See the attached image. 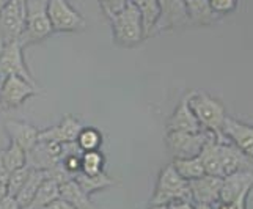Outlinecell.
I'll use <instances>...</instances> for the list:
<instances>
[{
    "mask_svg": "<svg viewBox=\"0 0 253 209\" xmlns=\"http://www.w3.org/2000/svg\"><path fill=\"white\" fill-rule=\"evenodd\" d=\"M60 197V184L52 178H47L41 182V186L38 187L37 194L32 198V202L25 209H41L42 206L49 205L50 202H54Z\"/></svg>",
    "mask_w": 253,
    "mask_h": 209,
    "instance_id": "22",
    "label": "cell"
},
{
    "mask_svg": "<svg viewBox=\"0 0 253 209\" xmlns=\"http://www.w3.org/2000/svg\"><path fill=\"white\" fill-rule=\"evenodd\" d=\"M46 179V171L42 170H30V175L25 181V184L22 186V189L19 190V194L16 195L17 203L21 205L22 209H25L29 206V203L32 202V198L37 194L38 187L41 186V182Z\"/></svg>",
    "mask_w": 253,
    "mask_h": 209,
    "instance_id": "23",
    "label": "cell"
},
{
    "mask_svg": "<svg viewBox=\"0 0 253 209\" xmlns=\"http://www.w3.org/2000/svg\"><path fill=\"white\" fill-rule=\"evenodd\" d=\"M167 130H182V132H200V130H205L189 106L187 94L181 99L178 107L174 109L171 117L169 118Z\"/></svg>",
    "mask_w": 253,
    "mask_h": 209,
    "instance_id": "17",
    "label": "cell"
},
{
    "mask_svg": "<svg viewBox=\"0 0 253 209\" xmlns=\"http://www.w3.org/2000/svg\"><path fill=\"white\" fill-rule=\"evenodd\" d=\"M222 134L228 142L253 159V126L242 123L231 117L225 118Z\"/></svg>",
    "mask_w": 253,
    "mask_h": 209,
    "instance_id": "13",
    "label": "cell"
},
{
    "mask_svg": "<svg viewBox=\"0 0 253 209\" xmlns=\"http://www.w3.org/2000/svg\"><path fill=\"white\" fill-rule=\"evenodd\" d=\"M192 202L203 205H217L220 203V189L222 178L214 175H203L197 179L189 181Z\"/></svg>",
    "mask_w": 253,
    "mask_h": 209,
    "instance_id": "12",
    "label": "cell"
},
{
    "mask_svg": "<svg viewBox=\"0 0 253 209\" xmlns=\"http://www.w3.org/2000/svg\"><path fill=\"white\" fill-rule=\"evenodd\" d=\"M60 198H63L65 202L73 205L76 209H98L91 203L90 195L84 192L74 178L60 184Z\"/></svg>",
    "mask_w": 253,
    "mask_h": 209,
    "instance_id": "19",
    "label": "cell"
},
{
    "mask_svg": "<svg viewBox=\"0 0 253 209\" xmlns=\"http://www.w3.org/2000/svg\"><path fill=\"white\" fill-rule=\"evenodd\" d=\"M62 159V143L38 140L32 150L27 153V165L33 170L47 171Z\"/></svg>",
    "mask_w": 253,
    "mask_h": 209,
    "instance_id": "11",
    "label": "cell"
},
{
    "mask_svg": "<svg viewBox=\"0 0 253 209\" xmlns=\"http://www.w3.org/2000/svg\"><path fill=\"white\" fill-rule=\"evenodd\" d=\"M8 170L5 168L3 165V158H2V150H0V182H3V184H6V179H8Z\"/></svg>",
    "mask_w": 253,
    "mask_h": 209,
    "instance_id": "34",
    "label": "cell"
},
{
    "mask_svg": "<svg viewBox=\"0 0 253 209\" xmlns=\"http://www.w3.org/2000/svg\"><path fill=\"white\" fill-rule=\"evenodd\" d=\"M0 209H22V208L19 203H17L16 197L5 195L2 200H0Z\"/></svg>",
    "mask_w": 253,
    "mask_h": 209,
    "instance_id": "31",
    "label": "cell"
},
{
    "mask_svg": "<svg viewBox=\"0 0 253 209\" xmlns=\"http://www.w3.org/2000/svg\"><path fill=\"white\" fill-rule=\"evenodd\" d=\"M132 3L138 13H140L142 22H143V32H145V40L153 37L154 25L158 22L159 17V2L158 0H129Z\"/></svg>",
    "mask_w": 253,
    "mask_h": 209,
    "instance_id": "20",
    "label": "cell"
},
{
    "mask_svg": "<svg viewBox=\"0 0 253 209\" xmlns=\"http://www.w3.org/2000/svg\"><path fill=\"white\" fill-rule=\"evenodd\" d=\"M8 76H19L22 79L35 84L32 73L24 60V47L19 41L8 42L0 47V81Z\"/></svg>",
    "mask_w": 253,
    "mask_h": 209,
    "instance_id": "9",
    "label": "cell"
},
{
    "mask_svg": "<svg viewBox=\"0 0 253 209\" xmlns=\"http://www.w3.org/2000/svg\"><path fill=\"white\" fill-rule=\"evenodd\" d=\"M170 209H195V203L194 202H174L171 205H169Z\"/></svg>",
    "mask_w": 253,
    "mask_h": 209,
    "instance_id": "33",
    "label": "cell"
},
{
    "mask_svg": "<svg viewBox=\"0 0 253 209\" xmlns=\"http://www.w3.org/2000/svg\"><path fill=\"white\" fill-rule=\"evenodd\" d=\"M98 2H99L102 13L110 19L113 14H115L117 11H120L121 8L125 6L126 0H98Z\"/></svg>",
    "mask_w": 253,
    "mask_h": 209,
    "instance_id": "30",
    "label": "cell"
},
{
    "mask_svg": "<svg viewBox=\"0 0 253 209\" xmlns=\"http://www.w3.org/2000/svg\"><path fill=\"white\" fill-rule=\"evenodd\" d=\"M106 158L99 150L94 151H84L81 156V171L85 175H98L104 171Z\"/></svg>",
    "mask_w": 253,
    "mask_h": 209,
    "instance_id": "26",
    "label": "cell"
},
{
    "mask_svg": "<svg viewBox=\"0 0 253 209\" xmlns=\"http://www.w3.org/2000/svg\"><path fill=\"white\" fill-rule=\"evenodd\" d=\"M77 145L82 151H94L99 150L102 145V134L96 127H82L77 135Z\"/></svg>",
    "mask_w": 253,
    "mask_h": 209,
    "instance_id": "27",
    "label": "cell"
},
{
    "mask_svg": "<svg viewBox=\"0 0 253 209\" xmlns=\"http://www.w3.org/2000/svg\"><path fill=\"white\" fill-rule=\"evenodd\" d=\"M5 195H8V192H6V184L0 182V200H2Z\"/></svg>",
    "mask_w": 253,
    "mask_h": 209,
    "instance_id": "36",
    "label": "cell"
},
{
    "mask_svg": "<svg viewBox=\"0 0 253 209\" xmlns=\"http://www.w3.org/2000/svg\"><path fill=\"white\" fill-rule=\"evenodd\" d=\"M8 2H10V0H0V11H2V8H3Z\"/></svg>",
    "mask_w": 253,
    "mask_h": 209,
    "instance_id": "38",
    "label": "cell"
},
{
    "mask_svg": "<svg viewBox=\"0 0 253 209\" xmlns=\"http://www.w3.org/2000/svg\"><path fill=\"white\" fill-rule=\"evenodd\" d=\"M112 37L120 47H135L145 41L143 22L137 8L126 0L125 6L110 17Z\"/></svg>",
    "mask_w": 253,
    "mask_h": 209,
    "instance_id": "1",
    "label": "cell"
},
{
    "mask_svg": "<svg viewBox=\"0 0 253 209\" xmlns=\"http://www.w3.org/2000/svg\"><path fill=\"white\" fill-rule=\"evenodd\" d=\"M54 33L47 16V0H25V27L19 40L21 46H29L44 41Z\"/></svg>",
    "mask_w": 253,
    "mask_h": 209,
    "instance_id": "4",
    "label": "cell"
},
{
    "mask_svg": "<svg viewBox=\"0 0 253 209\" xmlns=\"http://www.w3.org/2000/svg\"><path fill=\"white\" fill-rule=\"evenodd\" d=\"M47 16L52 30L58 33H73L86 29L85 17L68 0H47Z\"/></svg>",
    "mask_w": 253,
    "mask_h": 209,
    "instance_id": "5",
    "label": "cell"
},
{
    "mask_svg": "<svg viewBox=\"0 0 253 209\" xmlns=\"http://www.w3.org/2000/svg\"><path fill=\"white\" fill-rule=\"evenodd\" d=\"M189 24L198 25V27H209L219 19V14H215L209 5V0H186Z\"/></svg>",
    "mask_w": 253,
    "mask_h": 209,
    "instance_id": "18",
    "label": "cell"
},
{
    "mask_svg": "<svg viewBox=\"0 0 253 209\" xmlns=\"http://www.w3.org/2000/svg\"><path fill=\"white\" fill-rule=\"evenodd\" d=\"M74 179L86 195H93L96 192H99V190H104L115 184V181H113L106 171L98 173V175H85V173L79 171V173H76Z\"/></svg>",
    "mask_w": 253,
    "mask_h": 209,
    "instance_id": "21",
    "label": "cell"
},
{
    "mask_svg": "<svg viewBox=\"0 0 253 209\" xmlns=\"http://www.w3.org/2000/svg\"><path fill=\"white\" fill-rule=\"evenodd\" d=\"M2 158H3V165L8 170V173L27 165V153L14 142H10V145H8L5 150H2Z\"/></svg>",
    "mask_w": 253,
    "mask_h": 209,
    "instance_id": "25",
    "label": "cell"
},
{
    "mask_svg": "<svg viewBox=\"0 0 253 209\" xmlns=\"http://www.w3.org/2000/svg\"><path fill=\"white\" fill-rule=\"evenodd\" d=\"M37 93V84H32L19 76H8L0 81V107L3 110L17 109Z\"/></svg>",
    "mask_w": 253,
    "mask_h": 209,
    "instance_id": "8",
    "label": "cell"
},
{
    "mask_svg": "<svg viewBox=\"0 0 253 209\" xmlns=\"http://www.w3.org/2000/svg\"><path fill=\"white\" fill-rule=\"evenodd\" d=\"M150 209H170L167 205H153V206H150Z\"/></svg>",
    "mask_w": 253,
    "mask_h": 209,
    "instance_id": "37",
    "label": "cell"
},
{
    "mask_svg": "<svg viewBox=\"0 0 253 209\" xmlns=\"http://www.w3.org/2000/svg\"><path fill=\"white\" fill-rule=\"evenodd\" d=\"M189 106L197 117L198 123L208 132H211L217 138H225L222 134L223 123L226 115L225 106L212 96H209L208 93L203 91H190L189 94Z\"/></svg>",
    "mask_w": 253,
    "mask_h": 209,
    "instance_id": "2",
    "label": "cell"
},
{
    "mask_svg": "<svg viewBox=\"0 0 253 209\" xmlns=\"http://www.w3.org/2000/svg\"><path fill=\"white\" fill-rule=\"evenodd\" d=\"M30 170L32 168L29 167V165H25V167H22V168L10 171V175H8V179H6L8 195L16 197L17 194H19V190L22 189V186L25 184V181H27V178L30 175Z\"/></svg>",
    "mask_w": 253,
    "mask_h": 209,
    "instance_id": "28",
    "label": "cell"
},
{
    "mask_svg": "<svg viewBox=\"0 0 253 209\" xmlns=\"http://www.w3.org/2000/svg\"><path fill=\"white\" fill-rule=\"evenodd\" d=\"M25 27V0H10L0 11V47L19 41Z\"/></svg>",
    "mask_w": 253,
    "mask_h": 209,
    "instance_id": "7",
    "label": "cell"
},
{
    "mask_svg": "<svg viewBox=\"0 0 253 209\" xmlns=\"http://www.w3.org/2000/svg\"><path fill=\"white\" fill-rule=\"evenodd\" d=\"M171 164H173L174 170H176L186 181H192V179H197L200 176L206 175L205 167H203V164H202V161H200L198 156H195V158L173 159Z\"/></svg>",
    "mask_w": 253,
    "mask_h": 209,
    "instance_id": "24",
    "label": "cell"
},
{
    "mask_svg": "<svg viewBox=\"0 0 253 209\" xmlns=\"http://www.w3.org/2000/svg\"><path fill=\"white\" fill-rule=\"evenodd\" d=\"M253 189V168L241 170L222 178V189H220V203L228 205L238 195Z\"/></svg>",
    "mask_w": 253,
    "mask_h": 209,
    "instance_id": "15",
    "label": "cell"
},
{
    "mask_svg": "<svg viewBox=\"0 0 253 209\" xmlns=\"http://www.w3.org/2000/svg\"><path fill=\"white\" fill-rule=\"evenodd\" d=\"M5 132L10 137V142L19 145L25 153H29L40 140V129L25 121L8 120L5 123Z\"/></svg>",
    "mask_w": 253,
    "mask_h": 209,
    "instance_id": "16",
    "label": "cell"
},
{
    "mask_svg": "<svg viewBox=\"0 0 253 209\" xmlns=\"http://www.w3.org/2000/svg\"><path fill=\"white\" fill-rule=\"evenodd\" d=\"M209 5L215 14L225 16L230 14L238 8V0H209Z\"/></svg>",
    "mask_w": 253,
    "mask_h": 209,
    "instance_id": "29",
    "label": "cell"
},
{
    "mask_svg": "<svg viewBox=\"0 0 253 209\" xmlns=\"http://www.w3.org/2000/svg\"><path fill=\"white\" fill-rule=\"evenodd\" d=\"M41 209H76L73 205H69L68 202H65L63 198H57V200H54V202H50L49 205H46V206H42Z\"/></svg>",
    "mask_w": 253,
    "mask_h": 209,
    "instance_id": "32",
    "label": "cell"
},
{
    "mask_svg": "<svg viewBox=\"0 0 253 209\" xmlns=\"http://www.w3.org/2000/svg\"><path fill=\"white\" fill-rule=\"evenodd\" d=\"M192 202V194L189 181H186L174 170L173 164L165 165L161 170L154 194L151 197L150 206L153 205H171L174 202Z\"/></svg>",
    "mask_w": 253,
    "mask_h": 209,
    "instance_id": "3",
    "label": "cell"
},
{
    "mask_svg": "<svg viewBox=\"0 0 253 209\" xmlns=\"http://www.w3.org/2000/svg\"><path fill=\"white\" fill-rule=\"evenodd\" d=\"M211 132L200 130V132H182V130H167L165 132V145L173 156V159L179 158H195L200 154L203 145Z\"/></svg>",
    "mask_w": 253,
    "mask_h": 209,
    "instance_id": "6",
    "label": "cell"
},
{
    "mask_svg": "<svg viewBox=\"0 0 253 209\" xmlns=\"http://www.w3.org/2000/svg\"><path fill=\"white\" fill-rule=\"evenodd\" d=\"M82 123L73 115H65L57 126L40 130V140L55 142V143H69L76 142L77 135L82 130Z\"/></svg>",
    "mask_w": 253,
    "mask_h": 209,
    "instance_id": "14",
    "label": "cell"
},
{
    "mask_svg": "<svg viewBox=\"0 0 253 209\" xmlns=\"http://www.w3.org/2000/svg\"><path fill=\"white\" fill-rule=\"evenodd\" d=\"M159 17L154 25L153 37L158 33L181 29L189 24L186 0H158Z\"/></svg>",
    "mask_w": 253,
    "mask_h": 209,
    "instance_id": "10",
    "label": "cell"
},
{
    "mask_svg": "<svg viewBox=\"0 0 253 209\" xmlns=\"http://www.w3.org/2000/svg\"><path fill=\"white\" fill-rule=\"evenodd\" d=\"M195 209H215V205H203V203H195Z\"/></svg>",
    "mask_w": 253,
    "mask_h": 209,
    "instance_id": "35",
    "label": "cell"
}]
</instances>
